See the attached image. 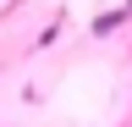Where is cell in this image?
Segmentation results:
<instances>
[{"instance_id": "cell-1", "label": "cell", "mask_w": 132, "mask_h": 127, "mask_svg": "<svg viewBox=\"0 0 132 127\" xmlns=\"http://www.w3.org/2000/svg\"><path fill=\"white\" fill-rule=\"evenodd\" d=\"M127 17H132V6H110V11H99V17L88 22V33H94V39H110V33H116Z\"/></svg>"}, {"instance_id": "cell-2", "label": "cell", "mask_w": 132, "mask_h": 127, "mask_svg": "<svg viewBox=\"0 0 132 127\" xmlns=\"http://www.w3.org/2000/svg\"><path fill=\"white\" fill-rule=\"evenodd\" d=\"M127 6H132V0H127Z\"/></svg>"}]
</instances>
